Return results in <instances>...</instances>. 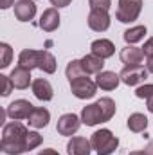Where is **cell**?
Masks as SVG:
<instances>
[{"label": "cell", "instance_id": "cell-2", "mask_svg": "<svg viewBox=\"0 0 153 155\" xmlns=\"http://www.w3.org/2000/svg\"><path fill=\"white\" fill-rule=\"evenodd\" d=\"M115 103L112 97H101L92 105H86L81 110V123L86 126H96L99 123L110 121L115 114Z\"/></svg>", "mask_w": 153, "mask_h": 155}, {"label": "cell", "instance_id": "cell-21", "mask_svg": "<svg viewBox=\"0 0 153 155\" xmlns=\"http://www.w3.org/2000/svg\"><path fill=\"white\" fill-rule=\"evenodd\" d=\"M128 128H130L132 132H135V134L144 132V130L148 128V117L144 116V114H141V112L132 114V116L128 117Z\"/></svg>", "mask_w": 153, "mask_h": 155}, {"label": "cell", "instance_id": "cell-22", "mask_svg": "<svg viewBox=\"0 0 153 155\" xmlns=\"http://www.w3.org/2000/svg\"><path fill=\"white\" fill-rule=\"evenodd\" d=\"M144 36H146V27H144V25H135V27H132V29H126L124 35H122V38H124V41H126L128 45L144 40Z\"/></svg>", "mask_w": 153, "mask_h": 155}, {"label": "cell", "instance_id": "cell-17", "mask_svg": "<svg viewBox=\"0 0 153 155\" xmlns=\"http://www.w3.org/2000/svg\"><path fill=\"white\" fill-rule=\"evenodd\" d=\"M92 144L85 137H72L67 143V153L69 155H90Z\"/></svg>", "mask_w": 153, "mask_h": 155}, {"label": "cell", "instance_id": "cell-36", "mask_svg": "<svg viewBox=\"0 0 153 155\" xmlns=\"http://www.w3.org/2000/svg\"><path fill=\"white\" fill-rule=\"evenodd\" d=\"M146 101H148V103H146V107H148V110H150V112L153 114V96L150 97V99H146Z\"/></svg>", "mask_w": 153, "mask_h": 155}, {"label": "cell", "instance_id": "cell-11", "mask_svg": "<svg viewBox=\"0 0 153 155\" xmlns=\"http://www.w3.org/2000/svg\"><path fill=\"white\" fill-rule=\"evenodd\" d=\"M40 27L45 31V33H52L60 27V15H58V9L56 7H49L41 13L40 16Z\"/></svg>", "mask_w": 153, "mask_h": 155}, {"label": "cell", "instance_id": "cell-8", "mask_svg": "<svg viewBox=\"0 0 153 155\" xmlns=\"http://www.w3.org/2000/svg\"><path fill=\"white\" fill-rule=\"evenodd\" d=\"M33 110H34V107H33L27 99H16V101H13V103L5 108L7 116L11 117L13 121L29 119V116H31V112H33Z\"/></svg>", "mask_w": 153, "mask_h": 155}, {"label": "cell", "instance_id": "cell-6", "mask_svg": "<svg viewBox=\"0 0 153 155\" xmlns=\"http://www.w3.org/2000/svg\"><path fill=\"white\" fill-rule=\"evenodd\" d=\"M121 81L128 87H133V85H139L142 83L146 78H148V69H144L142 65H126L122 71H121Z\"/></svg>", "mask_w": 153, "mask_h": 155}, {"label": "cell", "instance_id": "cell-10", "mask_svg": "<svg viewBox=\"0 0 153 155\" xmlns=\"http://www.w3.org/2000/svg\"><path fill=\"white\" fill-rule=\"evenodd\" d=\"M36 15V4L33 0H18L15 4V16L20 22H31Z\"/></svg>", "mask_w": 153, "mask_h": 155}, {"label": "cell", "instance_id": "cell-25", "mask_svg": "<svg viewBox=\"0 0 153 155\" xmlns=\"http://www.w3.org/2000/svg\"><path fill=\"white\" fill-rule=\"evenodd\" d=\"M11 58H13L11 45H9V43H0V67H2V69L9 67Z\"/></svg>", "mask_w": 153, "mask_h": 155}, {"label": "cell", "instance_id": "cell-33", "mask_svg": "<svg viewBox=\"0 0 153 155\" xmlns=\"http://www.w3.org/2000/svg\"><path fill=\"white\" fill-rule=\"evenodd\" d=\"M38 155H60L56 150H52V148H45V150H40Z\"/></svg>", "mask_w": 153, "mask_h": 155}, {"label": "cell", "instance_id": "cell-30", "mask_svg": "<svg viewBox=\"0 0 153 155\" xmlns=\"http://www.w3.org/2000/svg\"><path fill=\"white\" fill-rule=\"evenodd\" d=\"M142 52H144V56H146V58L153 56V38L146 40V43H144V47H142Z\"/></svg>", "mask_w": 153, "mask_h": 155}, {"label": "cell", "instance_id": "cell-23", "mask_svg": "<svg viewBox=\"0 0 153 155\" xmlns=\"http://www.w3.org/2000/svg\"><path fill=\"white\" fill-rule=\"evenodd\" d=\"M38 69L43 71L45 74H54L56 72V58L49 51H41V60H40Z\"/></svg>", "mask_w": 153, "mask_h": 155}, {"label": "cell", "instance_id": "cell-5", "mask_svg": "<svg viewBox=\"0 0 153 155\" xmlns=\"http://www.w3.org/2000/svg\"><path fill=\"white\" fill-rule=\"evenodd\" d=\"M96 90H97V83L92 81L88 76H81L70 81V92L77 99H90L96 96Z\"/></svg>", "mask_w": 153, "mask_h": 155}, {"label": "cell", "instance_id": "cell-35", "mask_svg": "<svg viewBox=\"0 0 153 155\" xmlns=\"http://www.w3.org/2000/svg\"><path fill=\"white\" fill-rule=\"evenodd\" d=\"M144 152H146V155H153V141L148 143V146H146V150H144Z\"/></svg>", "mask_w": 153, "mask_h": 155}, {"label": "cell", "instance_id": "cell-1", "mask_svg": "<svg viewBox=\"0 0 153 155\" xmlns=\"http://www.w3.org/2000/svg\"><path fill=\"white\" fill-rule=\"evenodd\" d=\"M27 134L29 130L20 123L13 121L4 126L0 148L5 155H22L27 152Z\"/></svg>", "mask_w": 153, "mask_h": 155}, {"label": "cell", "instance_id": "cell-20", "mask_svg": "<svg viewBox=\"0 0 153 155\" xmlns=\"http://www.w3.org/2000/svg\"><path fill=\"white\" fill-rule=\"evenodd\" d=\"M27 121H29V124L33 128H45L49 124V121H50V112L47 108H36L34 107V110L31 112Z\"/></svg>", "mask_w": 153, "mask_h": 155}, {"label": "cell", "instance_id": "cell-7", "mask_svg": "<svg viewBox=\"0 0 153 155\" xmlns=\"http://www.w3.org/2000/svg\"><path fill=\"white\" fill-rule=\"evenodd\" d=\"M88 27L96 33H105L110 27V15L106 9H90L88 13Z\"/></svg>", "mask_w": 153, "mask_h": 155}, {"label": "cell", "instance_id": "cell-12", "mask_svg": "<svg viewBox=\"0 0 153 155\" xmlns=\"http://www.w3.org/2000/svg\"><path fill=\"white\" fill-rule=\"evenodd\" d=\"M31 88H33V94L38 97L40 101H50V99L54 97L52 85H50L49 79H45V78H38V79H34L33 85H31Z\"/></svg>", "mask_w": 153, "mask_h": 155}, {"label": "cell", "instance_id": "cell-32", "mask_svg": "<svg viewBox=\"0 0 153 155\" xmlns=\"http://www.w3.org/2000/svg\"><path fill=\"white\" fill-rule=\"evenodd\" d=\"M11 5H15V0H0V7L2 9H9Z\"/></svg>", "mask_w": 153, "mask_h": 155}, {"label": "cell", "instance_id": "cell-15", "mask_svg": "<svg viewBox=\"0 0 153 155\" xmlns=\"http://www.w3.org/2000/svg\"><path fill=\"white\" fill-rule=\"evenodd\" d=\"M90 51H92V54H96V56H99V58L106 60V58H112V56L115 54V45L110 41V40L101 38V40L92 41Z\"/></svg>", "mask_w": 153, "mask_h": 155}, {"label": "cell", "instance_id": "cell-28", "mask_svg": "<svg viewBox=\"0 0 153 155\" xmlns=\"http://www.w3.org/2000/svg\"><path fill=\"white\" fill-rule=\"evenodd\" d=\"M0 81H2V96L4 97H7L9 94H11V90L15 88V85H13V81H11V78L9 76H0Z\"/></svg>", "mask_w": 153, "mask_h": 155}, {"label": "cell", "instance_id": "cell-18", "mask_svg": "<svg viewBox=\"0 0 153 155\" xmlns=\"http://www.w3.org/2000/svg\"><path fill=\"white\" fill-rule=\"evenodd\" d=\"M119 81H121L119 74L110 72V71H101L97 74V78H96V83H97V87L101 90H115L117 85H119Z\"/></svg>", "mask_w": 153, "mask_h": 155}, {"label": "cell", "instance_id": "cell-9", "mask_svg": "<svg viewBox=\"0 0 153 155\" xmlns=\"http://www.w3.org/2000/svg\"><path fill=\"white\" fill-rule=\"evenodd\" d=\"M81 126V117H77L76 114H63V116L58 119V124H56V130L60 135H74Z\"/></svg>", "mask_w": 153, "mask_h": 155}, {"label": "cell", "instance_id": "cell-34", "mask_svg": "<svg viewBox=\"0 0 153 155\" xmlns=\"http://www.w3.org/2000/svg\"><path fill=\"white\" fill-rule=\"evenodd\" d=\"M146 69H148V72H151L153 74V56L146 58Z\"/></svg>", "mask_w": 153, "mask_h": 155}, {"label": "cell", "instance_id": "cell-26", "mask_svg": "<svg viewBox=\"0 0 153 155\" xmlns=\"http://www.w3.org/2000/svg\"><path fill=\"white\" fill-rule=\"evenodd\" d=\"M40 144H41V135H40L38 132H29L27 134V152L38 148Z\"/></svg>", "mask_w": 153, "mask_h": 155}, {"label": "cell", "instance_id": "cell-31", "mask_svg": "<svg viewBox=\"0 0 153 155\" xmlns=\"http://www.w3.org/2000/svg\"><path fill=\"white\" fill-rule=\"evenodd\" d=\"M70 2H72V0H50V4H52L56 9H58V7H67Z\"/></svg>", "mask_w": 153, "mask_h": 155}, {"label": "cell", "instance_id": "cell-24", "mask_svg": "<svg viewBox=\"0 0 153 155\" xmlns=\"http://www.w3.org/2000/svg\"><path fill=\"white\" fill-rule=\"evenodd\" d=\"M65 74L69 78V81H72V79H76V78H81V76H88V74L85 72V69H83L81 60H72V61L67 65Z\"/></svg>", "mask_w": 153, "mask_h": 155}, {"label": "cell", "instance_id": "cell-3", "mask_svg": "<svg viewBox=\"0 0 153 155\" xmlns=\"http://www.w3.org/2000/svg\"><path fill=\"white\" fill-rule=\"evenodd\" d=\"M90 144H92V150H96L97 155H112L119 146V139L108 128H101V130L92 134Z\"/></svg>", "mask_w": 153, "mask_h": 155}, {"label": "cell", "instance_id": "cell-4", "mask_svg": "<svg viewBox=\"0 0 153 155\" xmlns=\"http://www.w3.org/2000/svg\"><path fill=\"white\" fill-rule=\"evenodd\" d=\"M142 11V0H119L115 18L122 24H130L139 18Z\"/></svg>", "mask_w": 153, "mask_h": 155}, {"label": "cell", "instance_id": "cell-27", "mask_svg": "<svg viewBox=\"0 0 153 155\" xmlns=\"http://www.w3.org/2000/svg\"><path fill=\"white\" fill-rule=\"evenodd\" d=\"M135 96L141 97V99H150L153 96V83H148V85H142L135 90Z\"/></svg>", "mask_w": 153, "mask_h": 155}, {"label": "cell", "instance_id": "cell-29", "mask_svg": "<svg viewBox=\"0 0 153 155\" xmlns=\"http://www.w3.org/2000/svg\"><path fill=\"white\" fill-rule=\"evenodd\" d=\"M90 4V9H110L112 5V0H88Z\"/></svg>", "mask_w": 153, "mask_h": 155}, {"label": "cell", "instance_id": "cell-37", "mask_svg": "<svg viewBox=\"0 0 153 155\" xmlns=\"http://www.w3.org/2000/svg\"><path fill=\"white\" fill-rule=\"evenodd\" d=\"M130 155H146V152H132Z\"/></svg>", "mask_w": 153, "mask_h": 155}, {"label": "cell", "instance_id": "cell-19", "mask_svg": "<svg viewBox=\"0 0 153 155\" xmlns=\"http://www.w3.org/2000/svg\"><path fill=\"white\" fill-rule=\"evenodd\" d=\"M81 63H83V69L86 74H99L105 67V60L96 56V54H86L85 58H81Z\"/></svg>", "mask_w": 153, "mask_h": 155}, {"label": "cell", "instance_id": "cell-16", "mask_svg": "<svg viewBox=\"0 0 153 155\" xmlns=\"http://www.w3.org/2000/svg\"><path fill=\"white\" fill-rule=\"evenodd\" d=\"M9 78H11L15 88H20V90H25L29 85H33V81H31V71H27V69H24L20 65L13 69V72H11Z\"/></svg>", "mask_w": 153, "mask_h": 155}, {"label": "cell", "instance_id": "cell-14", "mask_svg": "<svg viewBox=\"0 0 153 155\" xmlns=\"http://www.w3.org/2000/svg\"><path fill=\"white\" fill-rule=\"evenodd\" d=\"M119 58H121V61H122L124 65H141L142 60H144V52H142V49H139V47L126 45V47L121 51Z\"/></svg>", "mask_w": 153, "mask_h": 155}, {"label": "cell", "instance_id": "cell-13", "mask_svg": "<svg viewBox=\"0 0 153 155\" xmlns=\"http://www.w3.org/2000/svg\"><path fill=\"white\" fill-rule=\"evenodd\" d=\"M40 60H41V51L36 49H24L18 56V65L27 69V71H33L40 65Z\"/></svg>", "mask_w": 153, "mask_h": 155}]
</instances>
